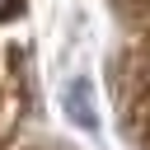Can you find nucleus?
I'll list each match as a JSON object with an SVG mask.
<instances>
[{
    "instance_id": "obj_1",
    "label": "nucleus",
    "mask_w": 150,
    "mask_h": 150,
    "mask_svg": "<svg viewBox=\"0 0 150 150\" xmlns=\"http://www.w3.org/2000/svg\"><path fill=\"white\" fill-rule=\"evenodd\" d=\"M66 112H70L84 131H98V112H94V89H89V80H75V84L66 89Z\"/></svg>"
},
{
    "instance_id": "obj_2",
    "label": "nucleus",
    "mask_w": 150,
    "mask_h": 150,
    "mask_svg": "<svg viewBox=\"0 0 150 150\" xmlns=\"http://www.w3.org/2000/svg\"><path fill=\"white\" fill-rule=\"evenodd\" d=\"M5 5H9V0H0V9H5Z\"/></svg>"
}]
</instances>
